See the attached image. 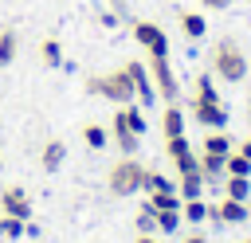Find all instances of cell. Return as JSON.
<instances>
[{
  "label": "cell",
  "mask_w": 251,
  "mask_h": 243,
  "mask_svg": "<svg viewBox=\"0 0 251 243\" xmlns=\"http://www.w3.org/2000/svg\"><path fill=\"white\" fill-rule=\"evenodd\" d=\"M247 219H251V208H247Z\"/></svg>",
  "instance_id": "e575fe53"
},
{
  "label": "cell",
  "mask_w": 251,
  "mask_h": 243,
  "mask_svg": "<svg viewBox=\"0 0 251 243\" xmlns=\"http://www.w3.org/2000/svg\"><path fill=\"white\" fill-rule=\"evenodd\" d=\"M82 137H86V145H90V149H106V141H110V133H106L102 125H86V129H82Z\"/></svg>",
  "instance_id": "484cf974"
},
{
  "label": "cell",
  "mask_w": 251,
  "mask_h": 243,
  "mask_svg": "<svg viewBox=\"0 0 251 243\" xmlns=\"http://www.w3.org/2000/svg\"><path fill=\"white\" fill-rule=\"evenodd\" d=\"M126 74L133 78V94L141 98V106H153V102H157V86H153L149 71H145L137 59H129V63H126Z\"/></svg>",
  "instance_id": "52a82bcc"
},
{
  "label": "cell",
  "mask_w": 251,
  "mask_h": 243,
  "mask_svg": "<svg viewBox=\"0 0 251 243\" xmlns=\"http://www.w3.org/2000/svg\"><path fill=\"white\" fill-rule=\"evenodd\" d=\"M0 169H4V161H0Z\"/></svg>",
  "instance_id": "8d00e7d4"
},
{
  "label": "cell",
  "mask_w": 251,
  "mask_h": 243,
  "mask_svg": "<svg viewBox=\"0 0 251 243\" xmlns=\"http://www.w3.org/2000/svg\"><path fill=\"white\" fill-rule=\"evenodd\" d=\"M192 114H196V122L204 129H224L227 125V110H224L220 98H196L192 102Z\"/></svg>",
  "instance_id": "8992f818"
},
{
  "label": "cell",
  "mask_w": 251,
  "mask_h": 243,
  "mask_svg": "<svg viewBox=\"0 0 251 243\" xmlns=\"http://www.w3.org/2000/svg\"><path fill=\"white\" fill-rule=\"evenodd\" d=\"M180 27H184L188 39H204V31H208V24H204L200 12H180Z\"/></svg>",
  "instance_id": "e0dca14e"
},
{
  "label": "cell",
  "mask_w": 251,
  "mask_h": 243,
  "mask_svg": "<svg viewBox=\"0 0 251 243\" xmlns=\"http://www.w3.org/2000/svg\"><path fill=\"white\" fill-rule=\"evenodd\" d=\"M141 176H145V169H141V161H133V157H122L114 169H110V196H133V192H141Z\"/></svg>",
  "instance_id": "3957f363"
},
{
  "label": "cell",
  "mask_w": 251,
  "mask_h": 243,
  "mask_svg": "<svg viewBox=\"0 0 251 243\" xmlns=\"http://www.w3.org/2000/svg\"><path fill=\"white\" fill-rule=\"evenodd\" d=\"M227 196L247 204V196H251V176H227Z\"/></svg>",
  "instance_id": "7402d4cb"
},
{
  "label": "cell",
  "mask_w": 251,
  "mask_h": 243,
  "mask_svg": "<svg viewBox=\"0 0 251 243\" xmlns=\"http://www.w3.org/2000/svg\"><path fill=\"white\" fill-rule=\"evenodd\" d=\"M231 149H235V141H231L224 129H212V133L204 137V153H224V157H227Z\"/></svg>",
  "instance_id": "d6986e66"
},
{
  "label": "cell",
  "mask_w": 251,
  "mask_h": 243,
  "mask_svg": "<svg viewBox=\"0 0 251 243\" xmlns=\"http://www.w3.org/2000/svg\"><path fill=\"white\" fill-rule=\"evenodd\" d=\"M247 114H251V102H247Z\"/></svg>",
  "instance_id": "d590c367"
},
{
  "label": "cell",
  "mask_w": 251,
  "mask_h": 243,
  "mask_svg": "<svg viewBox=\"0 0 251 243\" xmlns=\"http://www.w3.org/2000/svg\"><path fill=\"white\" fill-rule=\"evenodd\" d=\"M200 4H204V8H212V12H220V8H227L231 0H200Z\"/></svg>",
  "instance_id": "4dcf8cb0"
},
{
  "label": "cell",
  "mask_w": 251,
  "mask_h": 243,
  "mask_svg": "<svg viewBox=\"0 0 251 243\" xmlns=\"http://www.w3.org/2000/svg\"><path fill=\"white\" fill-rule=\"evenodd\" d=\"M196 98H220V94H216V86H212V78H208V74H200V78H196Z\"/></svg>",
  "instance_id": "f546056e"
},
{
  "label": "cell",
  "mask_w": 251,
  "mask_h": 243,
  "mask_svg": "<svg viewBox=\"0 0 251 243\" xmlns=\"http://www.w3.org/2000/svg\"><path fill=\"white\" fill-rule=\"evenodd\" d=\"M141 188H145V192H176V180H169L165 172H153V169H145V176H141Z\"/></svg>",
  "instance_id": "2e32d148"
},
{
  "label": "cell",
  "mask_w": 251,
  "mask_h": 243,
  "mask_svg": "<svg viewBox=\"0 0 251 243\" xmlns=\"http://www.w3.org/2000/svg\"><path fill=\"white\" fill-rule=\"evenodd\" d=\"M176 227H180V208L157 212V231H176Z\"/></svg>",
  "instance_id": "83f0119b"
},
{
  "label": "cell",
  "mask_w": 251,
  "mask_h": 243,
  "mask_svg": "<svg viewBox=\"0 0 251 243\" xmlns=\"http://www.w3.org/2000/svg\"><path fill=\"white\" fill-rule=\"evenodd\" d=\"M39 161H43V169H47V172H59V169H63V161H67V145H63V141H47V145H43V153H39Z\"/></svg>",
  "instance_id": "8fae6325"
},
{
  "label": "cell",
  "mask_w": 251,
  "mask_h": 243,
  "mask_svg": "<svg viewBox=\"0 0 251 243\" xmlns=\"http://www.w3.org/2000/svg\"><path fill=\"white\" fill-rule=\"evenodd\" d=\"M212 71L220 78H227V82H243L247 78V55L239 51L235 39H220L212 47Z\"/></svg>",
  "instance_id": "6da1fadb"
},
{
  "label": "cell",
  "mask_w": 251,
  "mask_h": 243,
  "mask_svg": "<svg viewBox=\"0 0 251 243\" xmlns=\"http://www.w3.org/2000/svg\"><path fill=\"white\" fill-rule=\"evenodd\" d=\"M16 51H20V35H16L12 27H4V31H0V67H8V63L16 59Z\"/></svg>",
  "instance_id": "ffe728a7"
},
{
  "label": "cell",
  "mask_w": 251,
  "mask_h": 243,
  "mask_svg": "<svg viewBox=\"0 0 251 243\" xmlns=\"http://www.w3.org/2000/svg\"><path fill=\"white\" fill-rule=\"evenodd\" d=\"M137 243H157V239L153 235H137Z\"/></svg>",
  "instance_id": "836d02e7"
},
{
  "label": "cell",
  "mask_w": 251,
  "mask_h": 243,
  "mask_svg": "<svg viewBox=\"0 0 251 243\" xmlns=\"http://www.w3.org/2000/svg\"><path fill=\"white\" fill-rule=\"evenodd\" d=\"M149 78H153V86H157V98L176 102V74H173V67H169V55H157V59L149 63Z\"/></svg>",
  "instance_id": "5b68a950"
},
{
  "label": "cell",
  "mask_w": 251,
  "mask_h": 243,
  "mask_svg": "<svg viewBox=\"0 0 251 243\" xmlns=\"http://www.w3.org/2000/svg\"><path fill=\"white\" fill-rule=\"evenodd\" d=\"M137 231H141V235H153V231H157V212H153L149 204L137 212Z\"/></svg>",
  "instance_id": "4316f807"
},
{
  "label": "cell",
  "mask_w": 251,
  "mask_h": 243,
  "mask_svg": "<svg viewBox=\"0 0 251 243\" xmlns=\"http://www.w3.org/2000/svg\"><path fill=\"white\" fill-rule=\"evenodd\" d=\"M212 216V204H204V196L200 200H184L180 204V219H188V223H204Z\"/></svg>",
  "instance_id": "9a60e30c"
},
{
  "label": "cell",
  "mask_w": 251,
  "mask_h": 243,
  "mask_svg": "<svg viewBox=\"0 0 251 243\" xmlns=\"http://www.w3.org/2000/svg\"><path fill=\"white\" fill-rule=\"evenodd\" d=\"M192 145H188V137L184 133H176V137H165V153L169 157H180V153H188Z\"/></svg>",
  "instance_id": "f1b7e54d"
},
{
  "label": "cell",
  "mask_w": 251,
  "mask_h": 243,
  "mask_svg": "<svg viewBox=\"0 0 251 243\" xmlns=\"http://www.w3.org/2000/svg\"><path fill=\"white\" fill-rule=\"evenodd\" d=\"M0 208H4V216L31 219V200H27V192H24V188H16V184H8V188L0 192Z\"/></svg>",
  "instance_id": "ba28073f"
},
{
  "label": "cell",
  "mask_w": 251,
  "mask_h": 243,
  "mask_svg": "<svg viewBox=\"0 0 251 243\" xmlns=\"http://www.w3.org/2000/svg\"><path fill=\"white\" fill-rule=\"evenodd\" d=\"M224 165H227V176H251V161H247L243 153H235V149L227 153V161H224Z\"/></svg>",
  "instance_id": "603a6c76"
},
{
  "label": "cell",
  "mask_w": 251,
  "mask_h": 243,
  "mask_svg": "<svg viewBox=\"0 0 251 243\" xmlns=\"http://www.w3.org/2000/svg\"><path fill=\"white\" fill-rule=\"evenodd\" d=\"M86 90L90 94H102L106 102H114V106H129L137 94H133V78L126 74V67L122 71H110V74H94L90 82H86Z\"/></svg>",
  "instance_id": "7a4b0ae2"
},
{
  "label": "cell",
  "mask_w": 251,
  "mask_h": 243,
  "mask_svg": "<svg viewBox=\"0 0 251 243\" xmlns=\"http://www.w3.org/2000/svg\"><path fill=\"white\" fill-rule=\"evenodd\" d=\"M133 39L141 43V51H149V59L169 55V35H165L157 24H149V20H137V24H133Z\"/></svg>",
  "instance_id": "277c9868"
},
{
  "label": "cell",
  "mask_w": 251,
  "mask_h": 243,
  "mask_svg": "<svg viewBox=\"0 0 251 243\" xmlns=\"http://www.w3.org/2000/svg\"><path fill=\"white\" fill-rule=\"evenodd\" d=\"M114 141H118V149H122L126 157H133V153H137V145H141V137H137V133H129L122 122H114Z\"/></svg>",
  "instance_id": "ac0fdd59"
},
{
  "label": "cell",
  "mask_w": 251,
  "mask_h": 243,
  "mask_svg": "<svg viewBox=\"0 0 251 243\" xmlns=\"http://www.w3.org/2000/svg\"><path fill=\"white\" fill-rule=\"evenodd\" d=\"M196 157H200V172H204V180H212V176H224V172H227V165H224L227 157H224V153H204V149H200Z\"/></svg>",
  "instance_id": "4fadbf2b"
},
{
  "label": "cell",
  "mask_w": 251,
  "mask_h": 243,
  "mask_svg": "<svg viewBox=\"0 0 251 243\" xmlns=\"http://www.w3.org/2000/svg\"><path fill=\"white\" fill-rule=\"evenodd\" d=\"M235 153H243V157L251 161V137H247V141H239V145H235Z\"/></svg>",
  "instance_id": "1f68e13d"
},
{
  "label": "cell",
  "mask_w": 251,
  "mask_h": 243,
  "mask_svg": "<svg viewBox=\"0 0 251 243\" xmlns=\"http://www.w3.org/2000/svg\"><path fill=\"white\" fill-rule=\"evenodd\" d=\"M176 196L180 200H200L204 196V172H188L176 180Z\"/></svg>",
  "instance_id": "7c38bea8"
},
{
  "label": "cell",
  "mask_w": 251,
  "mask_h": 243,
  "mask_svg": "<svg viewBox=\"0 0 251 243\" xmlns=\"http://www.w3.org/2000/svg\"><path fill=\"white\" fill-rule=\"evenodd\" d=\"M161 129H165V137L184 133V114L176 110V102H169V106H165V114H161Z\"/></svg>",
  "instance_id": "5bb4252c"
},
{
  "label": "cell",
  "mask_w": 251,
  "mask_h": 243,
  "mask_svg": "<svg viewBox=\"0 0 251 243\" xmlns=\"http://www.w3.org/2000/svg\"><path fill=\"white\" fill-rule=\"evenodd\" d=\"M114 122H122V125H126L129 133H137V137L145 133V114H141V106H133V102H129V106H118Z\"/></svg>",
  "instance_id": "30bf717a"
},
{
  "label": "cell",
  "mask_w": 251,
  "mask_h": 243,
  "mask_svg": "<svg viewBox=\"0 0 251 243\" xmlns=\"http://www.w3.org/2000/svg\"><path fill=\"white\" fill-rule=\"evenodd\" d=\"M173 169H176V176H188V172H200V157L188 149V153H180V157H173Z\"/></svg>",
  "instance_id": "44dd1931"
},
{
  "label": "cell",
  "mask_w": 251,
  "mask_h": 243,
  "mask_svg": "<svg viewBox=\"0 0 251 243\" xmlns=\"http://www.w3.org/2000/svg\"><path fill=\"white\" fill-rule=\"evenodd\" d=\"M212 219H220V223H243V219H247V204H243V200L224 196V200L212 208Z\"/></svg>",
  "instance_id": "9c48e42d"
},
{
  "label": "cell",
  "mask_w": 251,
  "mask_h": 243,
  "mask_svg": "<svg viewBox=\"0 0 251 243\" xmlns=\"http://www.w3.org/2000/svg\"><path fill=\"white\" fill-rule=\"evenodd\" d=\"M39 55H43L47 67H59V63H63V47H59V39H43V43H39Z\"/></svg>",
  "instance_id": "d4e9b609"
},
{
  "label": "cell",
  "mask_w": 251,
  "mask_h": 243,
  "mask_svg": "<svg viewBox=\"0 0 251 243\" xmlns=\"http://www.w3.org/2000/svg\"><path fill=\"white\" fill-rule=\"evenodd\" d=\"M24 231H27V219H16V216L0 219V239H20Z\"/></svg>",
  "instance_id": "cb8c5ba5"
},
{
  "label": "cell",
  "mask_w": 251,
  "mask_h": 243,
  "mask_svg": "<svg viewBox=\"0 0 251 243\" xmlns=\"http://www.w3.org/2000/svg\"><path fill=\"white\" fill-rule=\"evenodd\" d=\"M184 243H208V239H204V235H200V231H192V235H188V239H184Z\"/></svg>",
  "instance_id": "d6a6232c"
}]
</instances>
